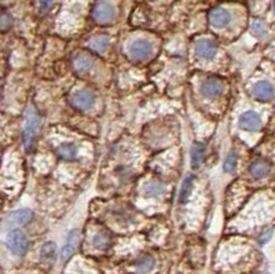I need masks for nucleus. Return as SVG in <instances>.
Wrapping results in <instances>:
<instances>
[{"instance_id":"nucleus-13","label":"nucleus","mask_w":275,"mask_h":274,"mask_svg":"<svg viewBox=\"0 0 275 274\" xmlns=\"http://www.w3.org/2000/svg\"><path fill=\"white\" fill-rule=\"evenodd\" d=\"M40 259L47 265H54L55 261H56V245L53 241H49L42 247Z\"/></svg>"},{"instance_id":"nucleus-8","label":"nucleus","mask_w":275,"mask_h":274,"mask_svg":"<svg viewBox=\"0 0 275 274\" xmlns=\"http://www.w3.org/2000/svg\"><path fill=\"white\" fill-rule=\"evenodd\" d=\"M223 88L224 86H223L221 80L216 79V77L207 79L201 83V93L207 98H218L223 93Z\"/></svg>"},{"instance_id":"nucleus-5","label":"nucleus","mask_w":275,"mask_h":274,"mask_svg":"<svg viewBox=\"0 0 275 274\" xmlns=\"http://www.w3.org/2000/svg\"><path fill=\"white\" fill-rule=\"evenodd\" d=\"M252 94H253V97L256 100L262 101V102H267V101L274 100L275 88L270 81H257L256 84L253 86V88H252Z\"/></svg>"},{"instance_id":"nucleus-10","label":"nucleus","mask_w":275,"mask_h":274,"mask_svg":"<svg viewBox=\"0 0 275 274\" xmlns=\"http://www.w3.org/2000/svg\"><path fill=\"white\" fill-rule=\"evenodd\" d=\"M230 19H231V15L230 13L224 10V8H215L211 11L209 14V21H211V24L215 26V28H224L227 26V24L230 22Z\"/></svg>"},{"instance_id":"nucleus-12","label":"nucleus","mask_w":275,"mask_h":274,"mask_svg":"<svg viewBox=\"0 0 275 274\" xmlns=\"http://www.w3.org/2000/svg\"><path fill=\"white\" fill-rule=\"evenodd\" d=\"M33 218V212L28 208H22V210H17L14 211L8 217V220L11 224H17V226H25L28 224Z\"/></svg>"},{"instance_id":"nucleus-2","label":"nucleus","mask_w":275,"mask_h":274,"mask_svg":"<svg viewBox=\"0 0 275 274\" xmlns=\"http://www.w3.org/2000/svg\"><path fill=\"white\" fill-rule=\"evenodd\" d=\"M7 247L10 248L14 255L22 256L26 254L28 247H29V241L25 236V233L19 229H14L8 233L7 237Z\"/></svg>"},{"instance_id":"nucleus-21","label":"nucleus","mask_w":275,"mask_h":274,"mask_svg":"<svg viewBox=\"0 0 275 274\" xmlns=\"http://www.w3.org/2000/svg\"><path fill=\"white\" fill-rule=\"evenodd\" d=\"M165 187L164 185H161V183H157V182H152V183H147L146 185V189H145V192L149 197H159L161 194L164 193Z\"/></svg>"},{"instance_id":"nucleus-7","label":"nucleus","mask_w":275,"mask_h":274,"mask_svg":"<svg viewBox=\"0 0 275 274\" xmlns=\"http://www.w3.org/2000/svg\"><path fill=\"white\" fill-rule=\"evenodd\" d=\"M239 127L245 131L256 132L262 128V118L255 112H245L239 116Z\"/></svg>"},{"instance_id":"nucleus-4","label":"nucleus","mask_w":275,"mask_h":274,"mask_svg":"<svg viewBox=\"0 0 275 274\" xmlns=\"http://www.w3.org/2000/svg\"><path fill=\"white\" fill-rule=\"evenodd\" d=\"M152 51H153V44L150 43L149 40H145V39L135 40L128 47L129 56L132 59H135V61H143V59H146L147 56H150Z\"/></svg>"},{"instance_id":"nucleus-27","label":"nucleus","mask_w":275,"mask_h":274,"mask_svg":"<svg viewBox=\"0 0 275 274\" xmlns=\"http://www.w3.org/2000/svg\"><path fill=\"white\" fill-rule=\"evenodd\" d=\"M274 10H275V0H274Z\"/></svg>"},{"instance_id":"nucleus-17","label":"nucleus","mask_w":275,"mask_h":274,"mask_svg":"<svg viewBox=\"0 0 275 274\" xmlns=\"http://www.w3.org/2000/svg\"><path fill=\"white\" fill-rule=\"evenodd\" d=\"M204 155H205V149L201 144H194L191 146V165H193V168L197 169L201 167L202 162H204Z\"/></svg>"},{"instance_id":"nucleus-15","label":"nucleus","mask_w":275,"mask_h":274,"mask_svg":"<svg viewBox=\"0 0 275 274\" xmlns=\"http://www.w3.org/2000/svg\"><path fill=\"white\" fill-rule=\"evenodd\" d=\"M270 171H271V165L266 160H257V162L253 163L251 167H249L251 175L253 178H257V179L267 176L270 174Z\"/></svg>"},{"instance_id":"nucleus-20","label":"nucleus","mask_w":275,"mask_h":274,"mask_svg":"<svg viewBox=\"0 0 275 274\" xmlns=\"http://www.w3.org/2000/svg\"><path fill=\"white\" fill-rule=\"evenodd\" d=\"M109 38H106V36H97V38L91 39L90 46H91L94 50L102 53V51H105L109 47Z\"/></svg>"},{"instance_id":"nucleus-16","label":"nucleus","mask_w":275,"mask_h":274,"mask_svg":"<svg viewBox=\"0 0 275 274\" xmlns=\"http://www.w3.org/2000/svg\"><path fill=\"white\" fill-rule=\"evenodd\" d=\"M154 266H156V261H154L153 256L150 255L141 256L135 261V268L139 273H149L153 270Z\"/></svg>"},{"instance_id":"nucleus-1","label":"nucleus","mask_w":275,"mask_h":274,"mask_svg":"<svg viewBox=\"0 0 275 274\" xmlns=\"http://www.w3.org/2000/svg\"><path fill=\"white\" fill-rule=\"evenodd\" d=\"M40 128V118L33 109H29L25 114V125L24 132H22V142H24L25 149L31 150L36 141L37 132Z\"/></svg>"},{"instance_id":"nucleus-28","label":"nucleus","mask_w":275,"mask_h":274,"mask_svg":"<svg viewBox=\"0 0 275 274\" xmlns=\"http://www.w3.org/2000/svg\"><path fill=\"white\" fill-rule=\"evenodd\" d=\"M0 1H1V0H0Z\"/></svg>"},{"instance_id":"nucleus-3","label":"nucleus","mask_w":275,"mask_h":274,"mask_svg":"<svg viewBox=\"0 0 275 274\" xmlns=\"http://www.w3.org/2000/svg\"><path fill=\"white\" fill-rule=\"evenodd\" d=\"M94 19L102 24V25H109L116 18V10L114 7L110 4L109 1H99L98 4L94 8Z\"/></svg>"},{"instance_id":"nucleus-11","label":"nucleus","mask_w":275,"mask_h":274,"mask_svg":"<svg viewBox=\"0 0 275 274\" xmlns=\"http://www.w3.org/2000/svg\"><path fill=\"white\" fill-rule=\"evenodd\" d=\"M79 240H80L79 230H72L70 233H69L66 244H65V245H63V248H62V259H63V261H67L70 256L73 255L74 251H76V248H77Z\"/></svg>"},{"instance_id":"nucleus-25","label":"nucleus","mask_w":275,"mask_h":274,"mask_svg":"<svg viewBox=\"0 0 275 274\" xmlns=\"http://www.w3.org/2000/svg\"><path fill=\"white\" fill-rule=\"evenodd\" d=\"M12 25V17L10 14H0V31H7Z\"/></svg>"},{"instance_id":"nucleus-22","label":"nucleus","mask_w":275,"mask_h":274,"mask_svg":"<svg viewBox=\"0 0 275 274\" xmlns=\"http://www.w3.org/2000/svg\"><path fill=\"white\" fill-rule=\"evenodd\" d=\"M251 31L255 36H257V38L264 39L267 36V29H266L263 22H260V21H253V22H252Z\"/></svg>"},{"instance_id":"nucleus-6","label":"nucleus","mask_w":275,"mask_h":274,"mask_svg":"<svg viewBox=\"0 0 275 274\" xmlns=\"http://www.w3.org/2000/svg\"><path fill=\"white\" fill-rule=\"evenodd\" d=\"M94 104H95V97H94L90 91H87V90L77 91V93H74V95L72 97V105H73L77 110H81V112L90 110L92 106H94Z\"/></svg>"},{"instance_id":"nucleus-19","label":"nucleus","mask_w":275,"mask_h":274,"mask_svg":"<svg viewBox=\"0 0 275 274\" xmlns=\"http://www.w3.org/2000/svg\"><path fill=\"white\" fill-rule=\"evenodd\" d=\"M92 244L98 249H108L111 244V240L106 233H97L92 237Z\"/></svg>"},{"instance_id":"nucleus-26","label":"nucleus","mask_w":275,"mask_h":274,"mask_svg":"<svg viewBox=\"0 0 275 274\" xmlns=\"http://www.w3.org/2000/svg\"><path fill=\"white\" fill-rule=\"evenodd\" d=\"M55 0H40V8L43 10V11H47L50 7L54 4Z\"/></svg>"},{"instance_id":"nucleus-18","label":"nucleus","mask_w":275,"mask_h":274,"mask_svg":"<svg viewBox=\"0 0 275 274\" xmlns=\"http://www.w3.org/2000/svg\"><path fill=\"white\" fill-rule=\"evenodd\" d=\"M73 66L77 72L84 73V72L91 70L92 66H94V61H92L91 58H90L88 55H79L76 59H74Z\"/></svg>"},{"instance_id":"nucleus-9","label":"nucleus","mask_w":275,"mask_h":274,"mask_svg":"<svg viewBox=\"0 0 275 274\" xmlns=\"http://www.w3.org/2000/svg\"><path fill=\"white\" fill-rule=\"evenodd\" d=\"M196 54L202 59H212L216 55L218 46L211 39H201L196 43Z\"/></svg>"},{"instance_id":"nucleus-23","label":"nucleus","mask_w":275,"mask_h":274,"mask_svg":"<svg viewBox=\"0 0 275 274\" xmlns=\"http://www.w3.org/2000/svg\"><path fill=\"white\" fill-rule=\"evenodd\" d=\"M191 187H193V176L189 175L187 178H186V181L183 182V186H182V192H180V201L184 203L186 199H187V196L190 194L191 192Z\"/></svg>"},{"instance_id":"nucleus-24","label":"nucleus","mask_w":275,"mask_h":274,"mask_svg":"<svg viewBox=\"0 0 275 274\" xmlns=\"http://www.w3.org/2000/svg\"><path fill=\"white\" fill-rule=\"evenodd\" d=\"M237 163H238V157L235 153H230L227 156L226 162H224V171L226 172H234V169L237 167Z\"/></svg>"},{"instance_id":"nucleus-14","label":"nucleus","mask_w":275,"mask_h":274,"mask_svg":"<svg viewBox=\"0 0 275 274\" xmlns=\"http://www.w3.org/2000/svg\"><path fill=\"white\" fill-rule=\"evenodd\" d=\"M77 152H79V149L73 142H65V144H61L56 148L58 156L63 160H74L77 157Z\"/></svg>"}]
</instances>
